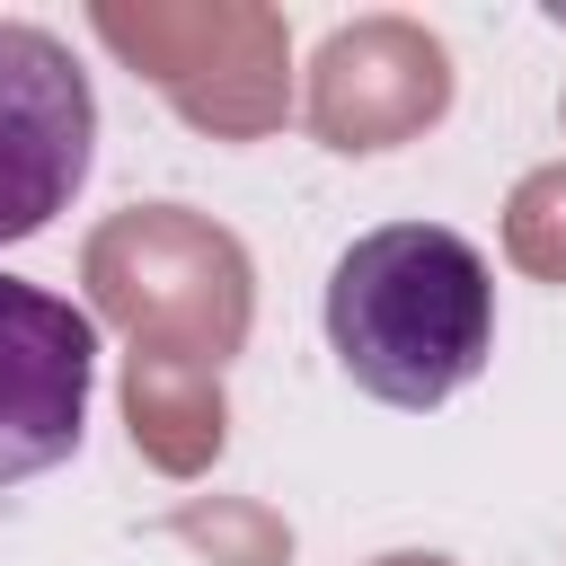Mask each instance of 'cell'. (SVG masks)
Wrapping results in <instances>:
<instances>
[{"instance_id": "7a4b0ae2", "label": "cell", "mask_w": 566, "mask_h": 566, "mask_svg": "<svg viewBox=\"0 0 566 566\" xmlns=\"http://www.w3.org/2000/svg\"><path fill=\"white\" fill-rule=\"evenodd\" d=\"M97 150V97L53 27L0 18V248L71 212Z\"/></svg>"}, {"instance_id": "6da1fadb", "label": "cell", "mask_w": 566, "mask_h": 566, "mask_svg": "<svg viewBox=\"0 0 566 566\" xmlns=\"http://www.w3.org/2000/svg\"><path fill=\"white\" fill-rule=\"evenodd\" d=\"M327 345L380 407H442L495 354V274L442 221H380L327 274Z\"/></svg>"}, {"instance_id": "3957f363", "label": "cell", "mask_w": 566, "mask_h": 566, "mask_svg": "<svg viewBox=\"0 0 566 566\" xmlns=\"http://www.w3.org/2000/svg\"><path fill=\"white\" fill-rule=\"evenodd\" d=\"M88 380H97V327L62 292L0 274V486L44 478L80 451Z\"/></svg>"}]
</instances>
